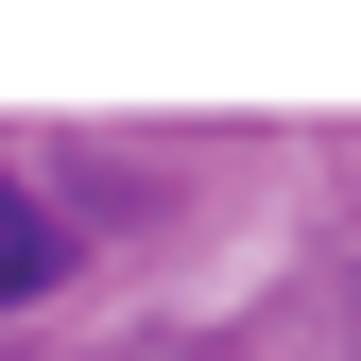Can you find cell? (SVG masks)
Segmentation results:
<instances>
[{"instance_id":"cell-1","label":"cell","mask_w":361,"mask_h":361,"mask_svg":"<svg viewBox=\"0 0 361 361\" xmlns=\"http://www.w3.org/2000/svg\"><path fill=\"white\" fill-rule=\"evenodd\" d=\"M52 276H69V224L35 207L18 172H0V310H35V293H52Z\"/></svg>"}]
</instances>
